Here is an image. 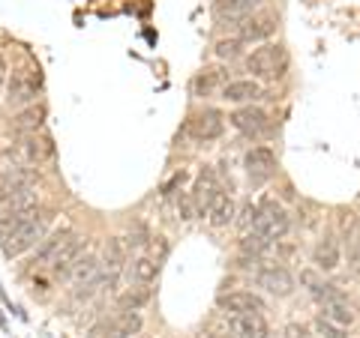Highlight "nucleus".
<instances>
[{
  "label": "nucleus",
  "mask_w": 360,
  "mask_h": 338,
  "mask_svg": "<svg viewBox=\"0 0 360 338\" xmlns=\"http://www.w3.org/2000/svg\"><path fill=\"white\" fill-rule=\"evenodd\" d=\"M345 261L348 266L354 269V273H360V222L357 219H348V228H345Z\"/></svg>",
  "instance_id": "b1692460"
},
{
  "label": "nucleus",
  "mask_w": 360,
  "mask_h": 338,
  "mask_svg": "<svg viewBox=\"0 0 360 338\" xmlns=\"http://www.w3.org/2000/svg\"><path fill=\"white\" fill-rule=\"evenodd\" d=\"M300 281L307 285V290L312 294V299L319 302V306H324V302H333V299H342V290L336 288V285H328L324 278H319V273H315V269H303Z\"/></svg>",
  "instance_id": "4468645a"
},
{
  "label": "nucleus",
  "mask_w": 360,
  "mask_h": 338,
  "mask_svg": "<svg viewBox=\"0 0 360 338\" xmlns=\"http://www.w3.org/2000/svg\"><path fill=\"white\" fill-rule=\"evenodd\" d=\"M285 338H309V330H307V326H297V323H291L288 330H285Z\"/></svg>",
  "instance_id": "72a5a7b5"
},
{
  "label": "nucleus",
  "mask_w": 360,
  "mask_h": 338,
  "mask_svg": "<svg viewBox=\"0 0 360 338\" xmlns=\"http://www.w3.org/2000/svg\"><path fill=\"white\" fill-rule=\"evenodd\" d=\"M42 123H45V108L42 105H30L25 108L21 114L13 120V129L18 135H33V132H39L42 129Z\"/></svg>",
  "instance_id": "4be33fe9"
},
{
  "label": "nucleus",
  "mask_w": 360,
  "mask_h": 338,
  "mask_svg": "<svg viewBox=\"0 0 360 338\" xmlns=\"http://www.w3.org/2000/svg\"><path fill=\"white\" fill-rule=\"evenodd\" d=\"M4 204H6L4 216H13V212H30V210L39 207V191L37 189H21L13 198H6Z\"/></svg>",
  "instance_id": "393cba45"
},
{
  "label": "nucleus",
  "mask_w": 360,
  "mask_h": 338,
  "mask_svg": "<svg viewBox=\"0 0 360 338\" xmlns=\"http://www.w3.org/2000/svg\"><path fill=\"white\" fill-rule=\"evenodd\" d=\"M291 228L288 222V212L276 204V201H262V204L255 207V219H252V231L258 236H264V240H279V236H285Z\"/></svg>",
  "instance_id": "7ed1b4c3"
},
{
  "label": "nucleus",
  "mask_w": 360,
  "mask_h": 338,
  "mask_svg": "<svg viewBox=\"0 0 360 338\" xmlns=\"http://www.w3.org/2000/svg\"><path fill=\"white\" fill-rule=\"evenodd\" d=\"M219 72L217 69H207V72H201L195 81H193V90H195V96H210L213 90H217V84H219Z\"/></svg>",
  "instance_id": "c756f323"
},
{
  "label": "nucleus",
  "mask_w": 360,
  "mask_h": 338,
  "mask_svg": "<svg viewBox=\"0 0 360 338\" xmlns=\"http://www.w3.org/2000/svg\"><path fill=\"white\" fill-rule=\"evenodd\" d=\"M123 261H127V243L115 236V240H108V243H105V264H103V269L120 273V269H123Z\"/></svg>",
  "instance_id": "cd10ccee"
},
{
  "label": "nucleus",
  "mask_w": 360,
  "mask_h": 338,
  "mask_svg": "<svg viewBox=\"0 0 360 338\" xmlns=\"http://www.w3.org/2000/svg\"><path fill=\"white\" fill-rule=\"evenodd\" d=\"M21 150H25V156H27V162H45V159H51L54 156V144H51V138L49 135H27V141L21 144Z\"/></svg>",
  "instance_id": "412c9836"
},
{
  "label": "nucleus",
  "mask_w": 360,
  "mask_h": 338,
  "mask_svg": "<svg viewBox=\"0 0 360 338\" xmlns=\"http://www.w3.org/2000/svg\"><path fill=\"white\" fill-rule=\"evenodd\" d=\"M315 332H319V338H348L345 326H336L330 320H324L321 314H319V320H315Z\"/></svg>",
  "instance_id": "473e14b6"
},
{
  "label": "nucleus",
  "mask_w": 360,
  "mask_h": 338,
  "mask_svg": "<svg viewBox=\"0 0 360 338\" xmlns=\"http://www.w3.org/2000/svg\"><path fill=\"white\" fill-rule=\"evenodd\" d=\"M258 285L274 297H291L295 294V276L285 266H267L258 273Z\"/></svg>",
  "instance_id": "1a4fd4ad"
},
{
  "label": "nucleus",
  "mask_w": 360,
  "mask_h": 338,
  "mask_svg": "<svg viewBox=\"0 0 360 338\" xmlns=\"http://www.w3.org/2000/svg\"><path fill=\"white\" fill-rule=\"evenodd\" d=\"M70 234H72V231H58V234H51L49 240H45L39 249H37V255H33V266H51L54 261H58V255H60V249L66 245V240H70Z\"/></svg>",
  "instance_id": "a211bd4d"
},
{
  "label": "nucleus",
  "mask_w": 360,
  "mask_h": 338,
  "mask_svg": "<svg viewBox=\"0 0 360 338\" xmlns=\"http://www.w3.org/2000/svg\"><path fill=\"white\" fill-rule=\"evenodd\" d=\"M340 261H342V245L336 243V236H324L312 249V264H315V269H321V273H333V269L340 266Z\"/></svg>",
  "instance_id": "f8f14e48"
},
{
  "label": "nucleus",
  "mask_w": 360,
  "mask_h": 338,
  "mask_svg": "<svg viewBox=\"0 0 360 338\" xmlns=\"http://www.w3.org/2000/svg\"><path fill=\"white\" fill-rule=\"evenodd\" d=\"M222 99L225 102H234V105L255 102V99H262V84H258L255 78H246V81H229L222 87Z\"/></svg>",
  "instance_id": "2eb2a0df"
},
{
  "label": "nucleus",
  "mask_w": 360,
  "mask_h": 338,
  "mask_svg": "<svg viewBox=\"0 0 360 338\" xmlns=\"http://www.w3.org/2000/svg\"><path fill=\"white\" fill-rule=\"evenodd\" d=\"M243 168H246V174H250V180L264 183V180L276 171V156H274L270 147H252L250 153H246Z\"/></svg>",
  "instance_id": "6e6552de"
},
{
  "label": "nucleus",
  "mask_w": 360,
  "mask_h": 338,
  "mask_svg": "<svg viewBox=\"0 0 360 338\" xmlns=\"http://www.w3.org/2000/svg\"><path fill=\"white\" fill-rule=\"evenodd\" d=\"M51 222H54V212L39 207L30 212H13V216L0 212V249H4L6 257H15L21 252L33 249L37 243L45 240Z\"/></svg>",
  "instance_id": "f257e3e1"
},
{
  "label": "nucleus",
  "mask_w": 360,
  "mask_h": 338,
  "mask_svg": "<svg viewBox=\"0 0 360 338\" xmlns=\"http://www.w3.org/2000/svg\"><path fill=\"white\" fill-rule=\"evenodd\" d=\"M82 249H84V236H78V234H70V240H66V245L60 249L58 261L51 264L54 276H70V269H72V264L78 261V255H82Z\"/></svg>",
  "instance_id": "6ab92c4d"
},
{
  "label": "nucleus",
  "mask_w": 360,
  "mask_h": 338,
  "mask_svg": "<svg viewBox=\"0 0 360 338\" xmlns=\"http://www.w3.org/2000/svg\"><path fill=\"white\" fill-rule=\"evenodd\" d=\"M39 84H42V75L39 69L37 72H30V69H15L13 78H9V102L13 105H27L37 99L39 93Z\"/></svg>",
  "instance_id": "20e7f679"
},
{
  "label": "nucleus",
  "mask_w": 360,
  "mask_h": 338,
  "mask_svg": "<svg viewBox=\"0 0 360 338\" xmlns=\"http://www.w3.org/2000/svg\"><path fill=\"white\" fill-rule=\"evenodd\" d=\"M6 72H9V69H6V60L0 58V81H4V78H6Z\"/></svg>",
  "instance_id": "c9c22d12"
},
{
  "label": "nucleus",
  "mask_w": 360,
  "mask_h": 338,
  "mask_svg": "<svg viewBox=\"0 0 360 338\" xmlns=\"http://www.w3.org/2000/svg\"><path fill=\"white\" fill-rule=\"evenodd\" d=\"M201 338H231V335H229V332H205Z\"/></svg>",
  "instance_id": "f704fd0d"
},
{
  "label": "nucleus",
  "mask_w": 360,
  "mask_h": 338,
  "mask_svg": "<svg viewBox=\"0 0 360 338\" xmlns=\"http://www.w3.org/2000/svg\"><path fill=\"white\" fill-rule=\"evenodd\" d=\"M225 129V117L219 114L217 108H205L186 123V132L193 135L195 141H217Z\"/></svg>",
  "instance_id": "423d86ee"
},
{
  "label": "nucleus",
  "mask_w": 360,
  "mask_h": 338,
  "mask_svg": "<svg viewBox=\"0 0 360 338\" xmlns=\"http://www.w3.org/2000/svg\"><path fill=\"white\" fill-rule=\"evenodd\" d=\"M321 318L336 323V326H352L354 323V309L348 306L345 299H333V302H324L321 306Z\"/></svg>",
  "instance_id": "bb28decb"
},
{
  "label": "nucleus",
  "mask_w": 360,
  "mask_h": 338,
  "mask_svg": "<svg viewBox=\"0 0 360 338\" xmlns=\"http://www.w3.org/2000/svg\"><path fill=\"white\" fill-rule=\"evenodd\" d=\"M267 249H270V240H264V236H258L255 231H252V234H246L243 240H240V252H243V255L258 257V255H264Z\"/></svg>",
  "instance_id": "7c9ffc66"
},
{
  "label": "nucleus",
  "mask_w": 360,
  "mask_h": 338,
  "mask_svg": "<svg viewBox=\"0 0 360 338\" xmlns=\"http://www.w3.org/2000/svg\"><path fill=\"white\" fill-rule=\"evenodd\" d=\"M150 302V290L148 285H141V288H132L127 290V294L120 297V311H141L144 306Z\"/></svg>",
  "instance_id": "c85d7f7f"
},
{
  "label": "nucleus",
  "mask_w": 360,
  "mask_h": 338,
  "mask_svg": "<svg viewBox=\"0 0 360 338\" xmlns=\"http://www.w3.org/2000/svg\"><path fill=\"white\" fill-rule=\"evenodd\" d=\"M219 309L225 314H252L264 311V299L250 294V290H231V294H222L219 297Z\"/></svg>",
  "instance_id": "9d476101"
},
{
  "label": "nucleus",
  "mask_w": 360,
  "mask_h": 338,
  "mask_svg": "<svg viewBox=\"0 0 360 338\" xmlns=\"http://www.w3.org/2000/svg\"><path fill=\"white\" fill-rule=\"evenodd\" d=\"M231 318V330L238 338H267V320H264V314H229Z\"/></svg>",
  "instance_id": "ddd939ff"
},
{
  "label": "nucleus",
  "mask_w": 360,
  "mask_h": 338,
  "mask_svg": "<svg viewBox=\"0 0 360 338\" xmlns=\"http://www.w3.org/2000/svg\"><path fill=\"white\" fill-rule=\"evenodd\" d=\"M207 219L213 228H225V224H231L234 222V201L225 195V191H217L210 201V207H207Z\"/></svg>",
  "instance_id": "aec40b11"
},
{
  "label": "nucleus",
  "mask_w": 360,
  "mask_h": 338,
  "mask_svg": "<svg viewBox=\"0 0 360 338\" xmlns=\"http://www.w3.org/2000/svg\"><path fill=\"white\" fill-rule=\"evenodd\" d=\"M229 120H231V126H234V129L246 135V138H262V135L270 129L267 114H264L262 108H255L252 102H250V105H243V108H238Z\"/></svg>",
  "instance_id": "39448f33"
},
{
  "label": "nucleus",
  "mask_w": 360,
  "mask_h": 338,
  "mask_svg": "<svg viewBox=\"0 0 360 338\" xmlns=\"http://www.w3.org/2000/svg\"><path fill=\"white\" fill-rule=\"evenodd\" d=\"M246 69L252 72V78H264V81H276L288 69V51L279 42H264L262 48H255L246 58Z\"/></svg>",
  "instance_id": "f03ea898"
},
{
  "label": "nucleus",
  "mask_w": 360,
  "mask_h": 338,
  "mask_svg": "<svg viewBox=\"0 0 360 338\" xmlns=\"http://www.w3.org/2000/svg\"><path fill=\"white\" fill-rule=\"evenodd\" d=\"M156 276H160V261H156V257L141 255L129 264V278L135 281V285H150Z\"/></svg>",
  "instance_id": "5701e85b"
},
{
  "label": "nucleus",
  "mask_w": 360,
  "mask_h": 338,
  "mask_svg": "<svg viewBox=\"0 0 360 338\" xmlns=\"http://www.w3.org/2000/svg\"><path fill=\"white\" fill-rule=\"evenodd\" d=\"M219 191V186H217V177H213L210 171H201L198 174V180H195V186H193V204H195V212L198 216H205L207 212V207H210V201H213V195Z\"/></svg>",
  "instance_id": "dca6fc26"
},
{
  "label": "nucleus",
  "mask_w": 360,
  "mask_h": 338,
  "mask_svg": "<svg viewBox=\"0 0 360 338\" xmlns=\"http://www.w3.org/2000/svg\"><path fill=\"white\" fill-rule=\"evenodd\" d=\"M258 6H262V0H217V4H213V15H217V21H222V25H240Z\"/></svg>",
  "instance_id": "0eeeda50"
},
{
  "label": "nucleus",
  "mask_w": 360,
  "mask_h": 338,
  "mask_svg": "<svg viewBox=\"0 0 360 338\" xmlns=\"http://www.w3.org/2000/svg\"><path fill=\"white\" fill-rule=\"evenodd\" d=\"M240 51H243V42L240 39H222V42H217V58H222V60L240 58Z\"/></svg>",
  "instance_id": "2f4dec72"
},
{
  "label": "nucleus",
  "mask_w": 360,
  "mask_h": 338,
  "mask_svg": "<svg viewBox=\"0 0 360 338\" xmlns=\"http://www.w3.org/2000/svg\"><path fill=\"white\" fill-rule=\"evenodd\" d=\"M37 180H39V174L30 171V168H13V171H4L0 174V204H4L6 198H13L21 189H33Z\"/></svg>",
  "instance_id": "9b49d317"
},
{
  "label": "nucleus",
  "mask_w": 360,
  "mask_h": 338,
  "mask_svg": "<svg viewBox=\"0 0 360 338\" xmlns=\"http://www.w3.org/2000/svg\"><path fill=\"white\" fill-rule=\"evenodd\" d=\"M141 314L139 311H120L117 320H111V338H132L141 332Z\"/></svg>",
  "instance_id": "a878e982"
},
{
  "label": "nucleus",
  "mask_w": 360,
  "mask_h": 338,
  "mask_svg": "<svg viewBox=\"0 0 360 338\" xmlns=\"http://www.w3.org/2000/svg\"><path fill=\"white\" fill-rule=\"evenodd\" d=\"M274 27H276V21L270 18V15H264V18H243L240 25H238V39L240 42H262V39H267L270 33H274Z\"/></svg>",
  "instance_id": "f3484780"
}]
</instances>
